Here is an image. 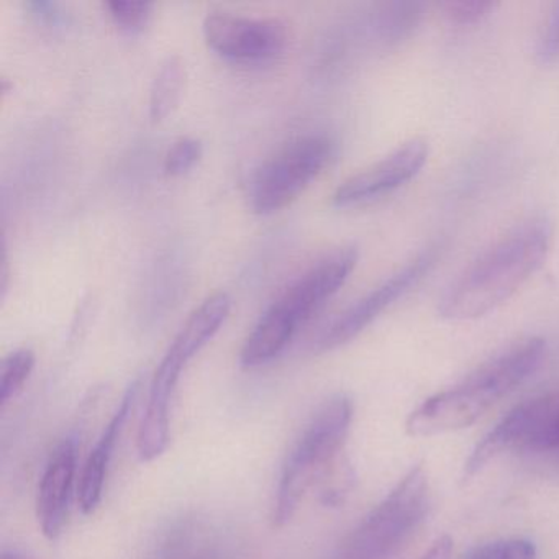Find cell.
I'll use <instances>...</instances> for the list:
<instances>
[{
  "instance_id": "277c9868",
  "label": "cell",
  "mask_w": 559,
  "mask_h": 559,
  "mask_svg": "<svg viewBox=\"0 0 559 559\" xmlns=\"http://www.w3.org/2000/svg\"><path fill=\"white\" fill-rule=\"evenodd\" d=\"M352 421L353 402L346 395H333L317 408L281 467L271 512L274 526L287 525L304 497L329 473L345 448Z\"/></svg>"
},
{
  "instance_id": "4fadbf2b",
  "label": "cell",
  "mask_w": 559,
  "mask_h": 559,
  "mask_svg": "<svg viewBox=\"0 0 559 559\" xmlns=\"http://www.w3.org/2000/svg\"><path fill=\"white\" fill-rule=\"evenodd\" d=\"M153 559H222L221 543L202 520H181L168 530Z\"/></svg>"
},
{
  "instance_id": "ba28073f",
  "label": "cell",
  "mask_w": 559,
  "mask_h": 559,
  "mask_svg": "<svg viewBox=\"0 0 559 559\" xmlns=\"http://www.w3.org/2000/svg\"><path fill=\"white\" fill-rule=\"evenodd\" d=\"M205 41L228 60L263 61L286 47V25L277 19L247 17L231 12H212L204 19Z\"/></svg>"
},
{
  "instance_id": "7a4b0ae2",
  "label": "cell",
  "mask_w": 559,
  "mask_h": 559,
  "mask_svg": "<svg viewBox=\"0 0 559 559\" xmlns=\"http://www.w3.org/2000/svg\"><path fill=\"white\" fill-rule=\"evenodd\" d=\"M546 355L538 336L503 349L471 372L460 384L428 397L405 421L411 437L427 438L464 430L476 424L500 399L526 381Z\"/></svg>"
},
{
  "instance_id": "e0dca14e",
  "label": "cell",
  "mask_w": 559,
  "mask_h": 559,
  "mask_svg": "<svg viewBox=\"0 0 559 559\" xmlns=\"http://www.w3.org/2000/svg\"><path fill=\"white\" fill-rule=\"evenodd\" d=\"M464 559H536V546L525 538L496 539L471 549Z\"/></svg>"
},
{
  "instance_id": "603a6c76",
  "label": "cell",
  "mask_w": 559,
  "mask_h": 559,
  "mask_svg": "<svg viewBox=\"0 0 559 559\" xmlns=\"http://www.w3.org/2000/svg\"><path fill=\"white\" fill-rule=\"evenodd\" d=\"M0 559H31L28 556H25L24 552L17 551V549H4L2 555H0Z\"/></svg>"
},
{
  "instance_id": "7402d4cb",
  "label": "cell",
  "mask_w": 559,
  "mask_h": 559,
  "mask_svg": "<svg viewBox=\"0 0 559 559\" xmlns=\"http://www.w3.org/2000/svg\"><path fill=\"white\" fill-rule=\"evenodd\" d=\"M451 555H453V539L450 536H441L420 559H451Z\"/></svg>"
},
{
  "instance_id": "9c48e42d",
  "label": "cell",
  "mask_w": 559,
  "mask_h": 559,
  "mask_svg": "<svg viewBox=\"0 0 559 559\" xmlns=\"http://www.w3.org/2000/svg\"><path fill=\"white\" fill-rule=\"evenodd\" d=\"M231 310V297L227 293H215L204 300L186 320L165 358L153 374L150 388L162 394L175 395L182 369L214 338Z\"/></svg>"
},
{
  "instance_id": "ac0fdd59",
  "label": "cell",
  "mask_w": 559,
  "mask_h": 559,
  "mask_svg": "<svg viewBox=\"0 0 559 559\" xmlns=\"http://www.w3.org/2000/svg\"><path fill=\"white\" fill-rule=\"evenodd\" d=\"M497 5L483 0H460L444 5V17L454 31H466L483 24Z\"/></svg>"
},
{
  "instance_id": "9a60e30c",
  "label": "cell",
  "mask_w": 559,
  "mask_h": 559,
  "mask_svg": "<svg viewBox=\"0 0 559 559\" xmlns=\"http://www.w3.org/2000/svg\"><path fill=\"white\" fill-rule=\"evenodd\" d=\"M535 420L526 448L535 451L559 450V392L533 399Z\"/></svg>"
},
{
  "instance_id": "8992f818",
  "label": "cell",
  "mask_w": 559,
  "mask_h": 559,
  "mask_svg": "<svg viewBox=\"0 0 559 559\" xmlns=\"http://www.w3.org/2000/svg\"><path fill=\"white\" fill-rule=\"evenodd\" d=\"M333 153L335 143L326 135L299 136L284 145L254 173L251 209L267 215L286 207L322 173Z\"/></svg>"
},
{
  "instance_id": "3957f363",
  "label": "cell",
  "mask_w": 559,
  "mask_h": 559,
  "mask_svg": "<svg viewBox=\"0 0 559 559\" xmlns=\"http://www.w3.org/2000/svg\"><path fill=\"white\" fill-rule=\"evenodd\" d=\"M358 263V250L343 247L325 254L283 290L264 310L240 352L243 368H258L273 361L286 349L300 325L330 297L338 293Z\"/></svg>"
},
{
  "instance_id": "2e32d148",
  "label": "cell",
  "mask_w": 559,
  "mask_h": 559,
  "mask_svg": "<svg viewBox=\"0 0 559 559\" xmlns=\"http://www.w3.org/2000/svg\"><path fill=\"white\" fill-rule=\"evenodd\" d=\"M35 368V353L28 348L15 349L0 365V404L2 407L24 391L25 382Z\"/></svg>"
},
{
  "instance_id": "5bb4252c",
  "label": "cell",
  "mask_w": 559,
  "mask_h": 559,
  "mask_svg": "<svg viewBox=\"0 0 559 559\" xmlns=\"http://www.w3.org/2000/svg\"><path fill=\"white\" fill-rule=\"evenodd\" d=\"M186 81V67L181 57L166 58L159 67L152 90H150V117L153 122H162L178 106Z\"/></svg>"
},
{
  "instance_id": "44dd1931",
  "label": "cell",
  "mask_w": 559,
  "mask_h": 559,
  "mask_svg": "<svg viewBox=\"0 0 559 559\" xmlns=\"http://www.w3.org/2000/svg\"><path fill=\"white\" fill-rule=\"evenodd\" d=\"M536 60L539 64H551L559 60V4L552 9L536 44Z\"/></svg>"
},
{
  "instance_id": "ffe728a7",
  "label": "cell",
  "mask_w": 559,
  "mask_h": 559,
  "mask_svg": "<svg viewBox=\"0 0 559 559\" xmlns=\"http://www.w3.org/2000/svg\"><path fill=\"white\" fill-rule=\"evenodd\" d=\"M204 145L201 140L185 136L173 143L165 156V173L168 176H181L188 173L201 159Z\"/></svg>"
},
{
  "instance_id": "d6986e66",
  "label": "cell",
  "mask_w": 559,
  "mask_h": 559,
  "mask_svg": "<svg viewBox=\"0 0 559 559\" xmlns=\"http://www.w3.org/2000/svg\"><path fill=\"white\" fill-rule=\"evenodd\" d=\"M106 5L114 22L130 34L142 32L153 14L152 2L142 0H110Z\"/></svg>"
},
{
  "instance_id": "52a82bcc",
  "label": "cell",
  "mask_w": 559,
  "mask_h": 559,
  "mask_svg": "<svg viewBox=\"0 0 559 559\" xmlns=\"http://www.w3.org/2000/svg\"><path fill=\"white\" fill-rule=\"evenodd\" d=\"M437 257V248H428L427 251L408 261L404 267L395 271L389 280L379 284L371 293L356 300L352 307L326 325L317 340H313V352H332L356 338L366 326L371 325L384 310L407 294L431 270Z\"/></svg>"
},
{
  "instance_id": "8fae6325",
  "label": "cell",
  "mask_w": 559,
  "mask_h": 559,
  "mask_svg": "<svg viewBox=\"0 0 559 559\" xmlns=\"http://www.w3.org/2000/svg\"><path fill=\"white\" fill-rule=\"evenodd\" d=\"M76 443L64 440L58 444L41 474L37 493V519L41 533L48 539H57L67 523L76 477Z\"/></svg>"
},
{
  "instance_id": "5b68a950",
  "label": "cell",
  "mask_w": 559,
  "mask_h": 559,
  "mask_svg": "<svg viewBox=\"0 0 559 559\" xmlns=\"http://www.w3.org/2000/svg\"><path fill=\"white\" fill-rule=\"evenodd\" d=\"M430 510V484L415 464L397 486L345 536L333 559H391L412 538Z\"/></svg>"
},
{
  "instance_id": "6da1fadb",
  "label": "cell",
  "mask_w": 559,
  "mask_h": 559,
  "mask_svg": "<svg viewBox=\"0 0 559 559\" xmlns=\"http://www.w3.org/2000/svg\"><path fill=\"white\" fill-rule=\"evenodd\" d=\"M552 228L535 217L503 235L444 290L438 312L466 322L496 310L543 266L551 248Z\"/></svg>"
},
{
  "instance_id": "7c38bea8",
  "label": "cell",
  "mask_w": 559,
  "mask_h": 559,
  "mask_svg": "<svg viewBox=\"0 0 559 559\" xmlns=\"http://www.w3.org/2000/svg\"><path fill=\"white\" fill-rule=\"evenodd\" d=\"M140 391H142V379H135L127 389L116 414L104 428L99 440L94 444L86 463H84L80 484H78V502H80V509L83 510L84 515L96 512L100 500H103L104 484H106L107 469H109L114 450H116L120 433L129 420V415L132 414Z\"/></svg>"
},
{
  "instance_id": "30bf717a",
  "label": "cell",
  "mask_w": 559,
  "mask_h": 559,
  "mask_svg": "<svg viewBox=\"0 0 559 559\" xmlns=\"http://www.w3.org/2000/svg\"><path fill=\"white\" fill-rule=\"evenodd\" d=\"M427 159L428 143L421 139L411 140L381 162L346 179L333 194V204L352 207L391 194L412 181L421 171Z\"/></svg>"
}]
</instances>
